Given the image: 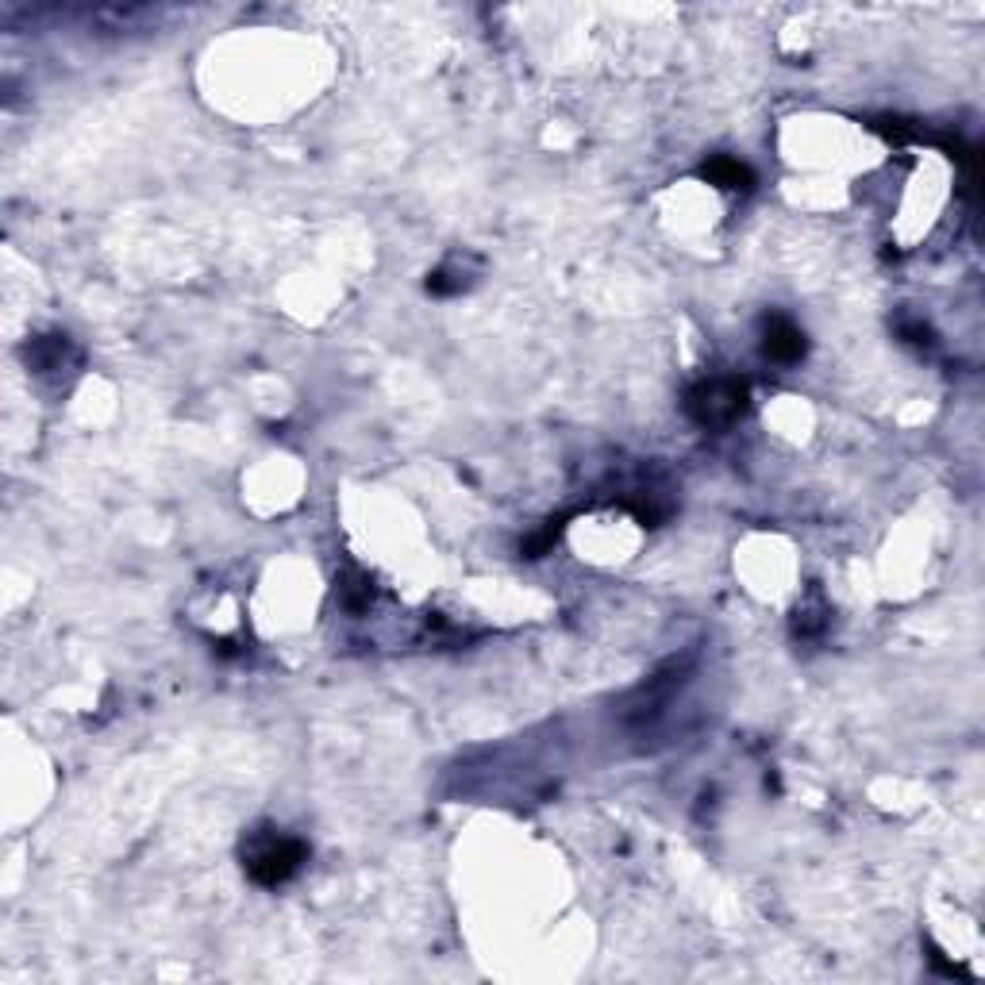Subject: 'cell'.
<instances>
[{"label": "cell", "instance_id": "obj_1", "mask_svg": "<svg viewBox=\"0 0 985 985\" xmlns=\"http://www.w3.org/2000/svg\"><path fill=\"white\" fill-rule=\"evenodd\" d=\"M242 859H247V874H251L254 885L277 889V885L301 874V866L309 862V844L297 839V835L262 827V832H251V839L242 847Z\"/></svg>", "mask_w": 985, "mask_h": 985}, {"label": "cell", "instance_id": "obj_2", "mask_svg": "<svg viewBox=\"0 0 985 985\" xmlns=\"http://www.w3.org/2000/svg\"><path fill=\"white\" fill-rule=\"evenodd\" d=\"M751 409V392L739 377H705L685 392V412L701 427H732Z\"/></svg>", "mask_w": 985, "mask_h": 985}, {"label": "cell", "instance_id": "obj_3", "mask_svg": "<svg viewBox=\"0 0 985 985\" xmlns=\"http://www.w3.org/2000/svg\"><path fill=\"white\" fill-rule=\"evenodd\" d=\"M805 351H809V339H805V332L794 324V320L782 316V312L762 316V354H766L770 362H777V366H797V362L805 359Z\"/></svg>", "mask_w": 985, "mask_h": 985}, {"label": "cell", "instance_id": "obj_4", "mask_svg": "<svg viewBox=\"0 0 985 985\" xmlns=\"http://www.w3.org/2000/svg\"><path fill=\"white\" fill-rule=\"evenodd\" d=\"M701 177L716 189L727 192H751L755 189V170L747 162L732 159V154H712L709 162L701 166Z\"/></svg>", "mask_w": 985, "mask_h": 985}, {"label": "cell", "instance_id": "obj_5", "mask_svg": "<svg viewBox=\"0 0 985 985\" xmlns=\"http://www.w3.org/2000/svg\"><path fill=\"white\" fill-rule=\"evenodd\" d=\"M77 359V351L70 347L66 335H47V339H35L27 347V366L39 370V374H51V370H66V362Z\"/></svg>", "mask_w": 985, "mask_h": 985}, {"label": "cell", "instance_id": "obj_6", "mask_svg": "<svg viewBox=\"0 0 985 985\" xmlns=\"http://www.w3.org/2000/svg\"><path fill=\"white\" fill-rule=\"evenodd\" d=\"M370 601H374V585H370V577L359 574V570H347V574L339 577V604L347 612H366Z\"/></svg>", "mask_w": 985, "mask_h": 985}, {"label": "cell", "instance_id": "obj_7", "mask_svg": "<svg viewBox=\"0 0 985 985\" xmlns=\"http://www.w3.org/2000/svg\"><path fill=\"white\" fill-rule=\"evenodd\" d=\"M559 535H562V520H551V524H547L544 532L527 539V544H524V554H527V559H544V554L551 551L554 544H559Z\"/></svg>", "mask_w": 985, "mask_h": 985}, {"label": "cell", "instance_id": "obj_8", "mask_svg": "<svg viewBox=\"0 0 985 985\" xmlns=\"http://www.w3.org/2000/svg\"><path fill=\"white\" fill-rule=\"evenodd\" d=\"M897 335H901L905 342H932V327H927L924 320H901V324H897Z\"/></svg>", "mask_w": 985, "mask_h": 985}]
</instances>
